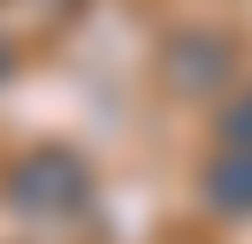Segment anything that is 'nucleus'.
<instances>
[{"mask_svg": "<svg viewBox=\"0 0 252 244\" xmlns=\"http://www.w3.org/2000/svg\"><path fill=\"white\" fill-rule=\"evenodd\" d=\"M221 198H229V206H252V160L229 168V191H221Z\"/></svg>", "mask_w": 252, "mask_h": 244, "instance_id": "f257e3e1", "label": "nucleus"}]
</instances>
